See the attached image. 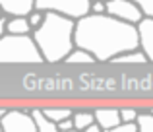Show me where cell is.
Here are the masks:
<instances>
[{"label": "cell", "instance_id": "83f0119b", "mask_svg": "<svg viewBox=\"0 0 153 132\" xmlns=\"http://www.w3.org/2000/svg\"><path fill=\"white\" fill-rule=\"evenodd\" d=\"M0 16H2V10H0Z\"/></svg>", "mask_w": 153, "mask_h": 132}, {"label": "cell", "instance_id": "d6986e66", "mask_svg": "<svg viewBox=\"0 0 153 132\" xmlns=\"http://www.w3.org/2000/svg\"><path fill=\"white\" fill-rule=\"evenodd\" d=\"M105 132H140V128H138V122H120L118 126L108 128Z\"/></svg>", "mask_w": 153, "mask_h": 132}, {"label": "cell", "instance_id": "9c48e42d", "mask_svg": "<svg viewBox=\"0 0 153 132\" xmlns=\"http://www.w3.org/2000/svg\"><path fill=\"white\" fill-rule=\"evenodd\" d=\"M93 113H95V122H97L103 130L114 128V126H118L120 122H122V119H120V109H114V107H99Z\"/></svg>", "mask_w": 153, "mask_h": 132}, {"label": "cell", "instance_id": "3957f363", "mask_svg": "<svg viewBox=\"0 0 153 132\" xmlns=\"http://www.w3.org/2000/svg\"><path fill=\"white\" fill-rule=\"evenodd\" d=\"M43 54L31 35H4L0 39V64H39Z\"/></svg>", "mask_w": 153, "mask_h": 132}, {"label": "cell", "instance_id": "ba28073f", "mask_svg": "<svg viewBox=\"0 0 153 132\" xmlns=\"http://www.w3.org/2000/svg\"><path fill=\"white\" fill-rule=\"evenodd\" d=\"M140 31V49L146 53L147 60L153 62V18H143L138 25Z\"/></svg>", "mask_w": 153, "mask_h": 132}, {"label": "cell", "instance_id": "ac0fdd59", "mask_svg": "<svg viewBox=\"0 0 153 132\" xmlns=\"http://www.w3.org/2000/svg\"><path fill=\"white\" fill-rule=\"evenodd\" d=\"M45 16H47V12H41V10H33L29 16H27V18H29L31 27H33V31L37 29V27L43 25V22H45Z\"/></svg>", "mask_w": 153, "mask_h": 132}, {"label": "cell", "instance_id": "4fadbf2b", "mask_svg": "<svg viewBox=\"0 0 153 132\" xmlns=\"http://www.w3.org/2000/svg\"><path fill=\"white\" fill-rule=\"evenodd\" d=\"M64 62H68V64H93V62H97V60H95V57L91 53L76 47V49L68 54V58Z\"/></svg>", "mask_w": 153, "mask_h": 132}, {"label": "cell", "instance_id": "e0dca14e", "mask_svg": "<svg viewBox=\"0 0 153 132\" xmlns=\"http://www.w3.org/2000/svg\"><path fill=\"white\" fill-rule=\"evenodd\" d=\"M138 117H140V111L134 109V107H122V109H120V119H122V122H138Z\"/></svg>", "mask_w": 153, "mask_h": 132}, {"label": "cell", "instance_id": "603a6c76", "mask_svg": "<svg viewBox=\"0 0 153 132\" xmlns=\"http://www.w3.org/2000/svg\"><path fill=\"white\" fill-rule=\"evenodd\" d=\"M8 19H10V18H8V16H0V39H2L4 37V35H8Z\"/></svg>", "mask_w": 153, "mask_h": 132}, {"label": "cell", "instance_id": "5bb4252c", "mask_svg": "<svg viewBox=\"0 0 153 132\" xmlns=\"http://www.w3.org/2000/svg\"><path fill=\"white\" fill-rule=\"evenodd\" d=\"M43 113H45L51 121H54L56 125H58V122H62V121H66V119L74 117L76 111L68 109V107H45V109H43Z\"/></svg>", "mask_w": 153, "mask_h": 132}, {"label": "cell", "instance_id": "6da1fadb", "mask_svg": "<svg viewBox=\"0 0 153 132\" xmlns=\"http://www.w3.org/2000/svg\"><path fill=\"white\" fill-rule=\"evenodd\" d=\"M76 47L91 53L97 62H112L116 57L140 49L138 25L108 14H87L76 22Z\"/></svg>", "mask_w": 153, "mask_h": 132}, {"label": "cell", "instance_id": "8992f818", "mask_svg": "<svg viewBox=\"0 0 153 132\" xmlns=\"http://www.w3.org/2000/svg\"><path fill=\"white\" fill-rule=\"evenodd\" d=\"M0 125H2L4 132H39L31 111L8 109L6 117L2 119Z\"/></svg>", "mask_w": 153, "mask_h": 132}, {"label": "cell", "instance_id": "9a60e30c", "mask_svg": "<svg viewBox=\"0 0 153 132\" xmlns=\"http://www.w3.org/2000/svg\"><path fill=\"white\" fill-rule=\"evenodd\" d=\"M93 122H95V113H93V111H76V113H74L76 130L83 132L85 128H89Z\"/></svg>", "mask_w": 153, "mask_h": 132}, {"label": "cell", "instance_id": "44dd1931", "mask_svg": "<svg viewBox=\"0 0 153 132\" xmlns=\"http://www.w3.org/2000/svg\"><path fill=\"white\" fill-rule=\"evenodd\" d=\"M91 14H107V2H103V0H93V2H91Z\"/></svg>", "mask_w": 153, "mask_h": 132}, {"label": "cell", "instance_id": "30bf717a", "mask_svg": "<svg viewBox=\"0 0 153 132\" xmlns=\"http://www.w3.org/2000/svg\"><path fill=\"white\" fill-rule=\"evenodd\" d=\"M33 27L29 18H10L8 19V35H31Z\"/></svg>", "mask_w": 153, "mask_h": 132}, {"label": "cell", "instance_id": "7402d4cb", "mask_svg": "<svg viewBox=\"0 0 153 132\" xmlns=\"http://www.w3.org/2000/svg\"><path fill=\"white\" fill-rule=\"evenodd\" d=\"M58 128H60V132H68V130H76V125H74V117H70V119H66V121H62V122H58Z\"/></svg>", "mask_w": 153, "mask_h": 132}, {"label": "cell", "instance_id": "d4e9b609", "mask_svg": "<svg viewBox=\"0 0 153 132\" xmlns=\"http://www.w3.org/2000/svg\"><path fill=\"white\" fill-rule=\"evenodd\" d=\"M6 113H8V109L0 107V122H2V119H4V117H6Z\"/></svg>", "mask_w": 153, "mask_h": 132}, {"label": "cell", "instance_id": "7a4b0ae2", "mask_svg": "<svg viewBox=\"0 0 153 132\" xmlns=\"http://www.w3.org/2000/svg\"><path fill=\"white\" fill-rule=\"evenodd\" d=\"M31 37L37 43L45 62H62L76 49V19L47 12L43 25L37 27Z\"/></svg>", "mask_w": 153, "mask_h": 132}, {"label": "cell", "instance_id": "f1b7e54d", "mask_svg": "<svg viewBox=\"0 0 153 132\" xmlns=\"http://www.w3.org/2000/svg\"><path fill=\"white\" fill-rule=\"evenodd\" d=\"M103 2H108V0H103Z\"/></svg>", "mask_w": 153, "mask_h": 132}, {"label": "cell", "instance_id": "4316f807", "mask_svg": "<svg viewBox=\"0 0 153 132\" xmlns=\"http://www.w3.org/2000/svg\"><path fill=\"white\" fill-rule=\"evenodd\" d=\"M68 132H79V130H68Z\"/></svg>", "mask_w": 153, "mask_h": 132}, {"label": "cell", "instance_id": "7c38bea8", "mask_svg": "<svg viewBox=\"0 0 153 132\" xmlns=\"http://www.w3.org/2000/svg\"><path fill=\"white\" fill-rule=\"evenodd\" d=\"M112 62H114V64H143V62H149V60H147L146 53H143L142 49H138V51H130V53L120 54V57H116Z\"/></svg>", "mask_w": 153, "mask_h": 132}, {"label": "cell", "instance_id": "484cf974", "mask_svg": "<svg viewBox=\"0 0 153 132\" xmlns=\"http://www.w3.org/2000/svg\"><path fill=\"white\" fill-rule=\"evenodd\" d=\"M0 132H4V128H2V125H0Z\"/></svg>", "mask_w": 153, "mask_h": 132}, {"label": "cell", "instance_id": "277c9868", "mask_svg": "<svg viewBox=\"0 0 153 132\" xmlns=\"http://www.w3.org/2000/svg\"><path fill=\"white\" fill-rule=\"evenodd\" d=\"M91 2L93 0H37L35 10L54 12V14L66 16L70 19H82L91 14Z\"/></svg>", "mask_w": 153, "mask_h": 132}, {"label": "cell", "instance_id": "2e32d148", "mask_svg": "<svg viewBox=\"0 0 153 132\" xmlns=\"http://www.w3.org/2000/svg\"><path fill=\"white\" fill-rule=\"evenodd\" d=\"M138 128L140 132H153V113H140Z\"/></svg>", "mask_w": 153, "mask_h": 132}, {"label": "cell", "instance_id": "cb8c5ba5", "mask_svg": "<svg viewBox=\"0 0 153 132\" xmlns=\"http://www.w3.org/2000/svg\"><path fill=\"white\" fill-rule=\"evenodd\" d=\"M83 132H105V130H103L101 126L97 125V122H93V125H91L89 128H85V130H83Z\"/></svg>", "mask_w": 153, "mask_h": 132}, {"label": "cell", "instance_id": "8fae6325", "mask_svg": "<svg viewBox=\"0 0 153 132\" xmlns=\"http://www.w3.org/2000/svg\"><path fill=\"white\" fill-rule=\"evenodd\" d=\"M31 115H33V119H35V125H37L39 132H60L58 125H56L54 121H51V119L43 113V109H31Z\"/></svg>", "mask_w": 153, "mask_h": 132}, {"label": "cell", "instance_id": "ffe728a7", "mask_svg": "<svg viewBox=\"0 0 153 132\" xmlns=\"http://www.w3.org/2000/svg\"><path fill=\"white\" fill-rule=\"evenodd\" d=\"M132 2L138 4L146 18H153V0H132Z\"/></svg>", "mask_w": 153, "mask_h": 132}, {"label": "cell", "instance_id": "5b68a950", "mask_svg": "<svg viewBox=\"0 0 153 132\" xmlns=\"http://www.w3.org/2000/svg\"><path fill=\"white\" fill-rule=\"evenodd\" d=\"M107 14L116 19H122L126 23H132V25H140L142 19L146 18L143 12L140 10V6L134 4L132 0H108Z\"/></svg>", "mask_w": 153, "mask_h": 132}, {"label": "cell", "instance_id": "52a82bcc", "mask_svg": "<svg viewBox=\"0 0 153 132\" xmlns=\"http://www.w3.org/2000/svg\"><path fill=\"white\" fill-rule=\"evenodd\" d=\"M37 0H0V10L8 18H27L35 10Z\"/></svg>", "mask_w": 153, "mask_h": 132}]
</instances>
